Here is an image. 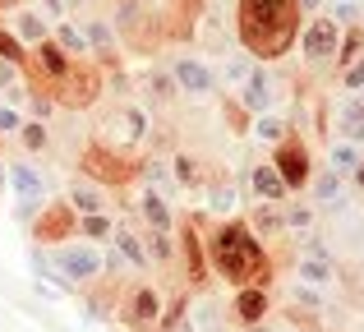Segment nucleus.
Listing matches in <instances>:
<instances>
[{
	"label": "nucleus",
	"mask_w": 364,
	"mask_h": 332,
	"mask_svg": "<svg viewBox=\"0 0 364 332\" xmlns=\"http://www.w3.org/2000/svg\"><path fill=\"white\" fill-rule=\"evenodd\" d=\"M341 33H346V28H341L332 14H314L309 23L300 28V55H304V65L323 70V65H332V60H337Z\"/></svg>",
	"instance_id": "obj_9"
},
{
	"label": "nucleus",
	"mask_w": 364,
	"mask_h": 332,
	"mask_svg": "<svg viewBox=\"0 0 364 332\" xmlns=\"http://www.w3.org/2000/svg\"><path fill=\"white\" fill-rule=\"evenodd\" d=\"M249 194H254V203H286V185L282 176L272 171V162H254L249 166Z\"/></svg>",
	"instance_id": "obj_25"
},
{
	"label": "nucleus",
	"mask_w": 364,
	"mask_h": 332,
	"mask_svg": "<svg viewBox=\"0 0 364 332\" xmlns=\"http://www.w3.org/2000/svg\"><path fill=\"white\" fill-rule=\"evenodd\" d=\"M203 189H208V198H213V213H217V217H231V213H235L240 194H235V180L226 176V171H213Z\"/></svg>",
	"instance_id": "obj_31"
},
{
	"label": "nucleus",
	"mask_w": 364,
	"mask_h": 332,
	"mask_svg": "<svg viewBox=\"0 0 364 332\" xmlns=\"http://www.w3.org/2000/svg\"><path fill=\"white\" fill-rule=\"evenodd\" d=\"M74 226H79L74 208L65 203V198H46V203L37 208V217H33V240L51 250V245H65V240H74Z\"/></svg>",
	"instance_id": "obj_12"
},
{
	"label": "nucleus",
	"mask_w": 364,
	"mask_h": 332,
	"mask_svg": "<svg viewBox=\"0 0 364 332\" xmlns=\"http://www.w3.org/2000/svg\"><path fill=\"white\" fill-rule=\"evenodd\" d=\"M18 144H23V153H37V157H42V153H51V125H46V120H23V125H18Z\"/></svg>",
	"instance_id": "obj_34"
},
{
	"label": "nucleus",
	"mask_w": 364,
	"mask_h": 332,
	"mask_svg": "<svg viewBox=\"0 0 364 332\" xmlns=\"http://www.w3.org/2000/svg\"><path fill=\"white\" fill-rule=\"evenodd\" d=\"M65 203L74 208V217H97V213H111V189L107 185H97V180H88V176H79L74 171L70 176V185H65Z\"/></svg>",
	"instance_id": "obj_15"
},
{
	"label": "nucleus",
	"mask_w": 364,
	"mask_h": 332,
	"mask_svg": "<svg viewBox=\"0 0 364 332\" xmlns=\"http://www.w3.org/2000/svg\"><path fill=\"white\" fill-rule=\"evenodd\" d=\"M139 235H143V250H148V263H157V268L176 263V235L166 231H139Z\"/></svg>",
	"instance_id": "obj_36"
},
{
	"label": "nucleus",
	"mask_w": 364,
	"mask_h": 332,
	"mask_svg": "<svg viewBox=\"0 0 364 332\" xmlns=\"http://www.w3.org/2000/svg\"><path fill=\"white\" fill-rule=\"evenodd\" d=\"M203 250H208V272L222 277L231 291L240 287H263L272 291L277 282V259L263 240L245 226V217H226V222H213L203 235Z\"/></svg>",
	"instance_id": "obj_1"
},
{
	"label": "nucleus",
	"mask_w": 364,
	"mask_h": 332,
	"mask_svg": "<svg viewBox=\"0 0 364 332\" xmlns=\"http://www.w3.org/2000/svg\"><path fill=\"white\" fill-rule=\"evenodd\" d=\"M102 245H88V240H65V245H51L46 254V272L60 282L65 291H88L107 277V263H102Z\"/></svg>",
	"instance_id": "obj_3"
},
{
	"label": "nucleus",
	"mask_w": 364,
	"mask_h": 332,
	"mask_svg": "<svg viewBox=\"0 0 364 332\" xmlns=\"http://www.w3.org/2000/svg\"><path fill=\"white\" fill-rule=\"evenodd\" d=\"M231 318H235V328H245V332L267 328V318H272V296H267L263 287H240L231 296Z\"/></svg>",
	"instance_id": "obj_16"
},
{
	"label": "nucleus",
	"mask_w": 364,
	"mask_h": 332,
	"mask_svg": "<svg viewBox=\"0 0 364 332\" xmlns=\"http://www.w3.org/2000/svg\"><path fill=\"white\" fill-rule=\"evenodd\" d=\"M291 272H295V282L309 287V291H332V287H337V277H341V263L337 259H314V254H300V259L291 263Z\"/></svg>",
	"instance_id": "obj_21"
},
{
	"label": "nucleus",
	"mask_w": 364,
	"mask_h": 332,
	"mask_svg": "<svg viewBox=\"0 0 364 332\" xmlns=\"http://www.w3.org/2000/svg\"><path fill=\"white\" fill-rule=\"evenodd\" d=\"M318 9H323V0H300V14H304V18H314Z\"/></svg>",
	"instance_id": "obj_41"
},
{
	"label": "nucleus",
	"mask_w": 364,
	"mask_h": 332,
	"mask_svg": "<svg viewBox=\"0 0 364 332\" xmlns=\"http://www.w3.org/2000/svg\"><path fill=\"white\" fill-rule=\"evenodd\" d=\"M176 263H185V291H203L208 282H213L203 231H198V213H189L185 226H176Z\"/></svg>",
	"instance_id": "obj_7"
},
{
	"label": "nucleus",
	"mask_w": 364,
	"mask_h": 332,
	"mask_svg": "<svg viewBox=\"0 0 364 332\" xmlns=\"http://www.w3.org/2000/svg\"><path fill=\"white\" fill-rule=\"evenodd\" d=\"M337 79H341V88H346V92H364V55L350 65V70H341Z\"/></svg>",
	"instance_id": "obj_39"
},
{
	"label": "nucleus",
	"mask_w": 364,
	"mask_h": 332,
	"mask_svg": "<svg viewBox=\"0 0 364 332\" xmlns=\"http://www.w3.org/2000/svg\"><path fill=\"white\" fill-rule=\"evenodd\" d=\"M111 250L120 254L124 263H129V272H148L152 263H148V250H143V235L134 231V226H116V235H111Z\"/></svg>",
	"instance_id": "obj_26"
},
{
	"label": "nucleus",
	"mask_w": 364,
	"mask_h": 332,
	"mask_svg": "<svg viewBox=\"0 0 364 332\" xmlns=\"http://www.w3.org/2000/svg\"><path fill=\"white\" fill-rule=\"evenodd\" d=\"M139 166H143V157H129V153H120V148L102 144V139L88 144L83 157H79V176L97 180V185H107V189H120V185H129V180H139Z\"/></svg>",
	"instance_id": "obj_5"
},
{
	"label": "nucleus",
	"mask_w": 364,
	"mask_h": 332,
	"mask_svg": "<svg viewBox=\"0 0 364 332\" xmlns=\"http://www.w3.org/2000/svg\"><path fill=\"white\" fill-rule=\"evenodd\" d=\"M134 213H139L143 231H166V235H176V226H180L171 198H161L157 189H139V203H134Z\"/></svg>",
	"instance_id": "obj_18"
},
{
	"label": "nucleus",
	"mask_w": 364,
	"mask_h": 332,
	"mask_svg": "<svg viewBox=\"0 0 364 332\" xmlns=\"http://www.w3.org/2000/svg\"><path fill=\"white\" fill-rule=\"evenodd\" d=\"M18 125H23V111H14V107H5V102H0V139H5V134H18Z\"/></svg>",
	"instance_id": "obj_40"
},
{
	"label": "nucleus",
	"mask_w": 364,
	"mask_h": 332,
	"mask_svg": "<svg viewBox=\"0 0 364 332\" xmlns=\"http://www.w3.org/2000/svg\"><path fill=\"white\" fill-rule=\"evenodd\" d=\"M254 65H258V60H249V55H245V51H235V55H231V60H226V79H231V83H235V88H240V83H245V74H249V70H254Z\"/></svg>",
	"instance_id": "obj_38"
},
{
	"label": "nucleus",
	"mask_w": 364,
	"mask_h": 332,
	"mask_svg": "<svg viewBox=\"0 0 364 332\" xmlns=\"http://www.w3.org/2000/svg\"><path fill=\"white\" fill-rule=\"evenodd\" d=\"M318 208L314 203H282V222H286V235H309V231H318Z\"/></svg>",
	"instance_id": "obj_32"
},
{
	"label": "nucleus",
	"mask_w": 364,
	"mask_h": 332,
	"mask_svg": "<svg viewBox=\"0 0 364 332\" xmlns=\"http://www.w3.org/2000/svg\"><path fill=\"white\" fill-rule=\"evenodd\" d=\"M364 148L350 144V139H328V171H337V176H350V171L360 166Z\"/></svg>",
	"instance_id": "obj_33"
},
{
	"label": "nucleus",
	"mask_w": 364,
	"mask_h": 332,
	"mask_svg": "<svg viewBox=\"0 0 364 332\" xmlns=\"http://www.w3.org/2000/svg\"><path fill=\"white\" fill-rule=\"evenodd\" d=\"M346 176H337V171H328V166H314V176H309V203L318 208V213H341L346 208Z\"/></svg>",
	"instance_id": "obj_19"
},
{
	"label": "nucleus",
	"mask_w": 364,
	"mask_h": 332,
	"mask_svg": "<svg viewBox=\"0 0 364 332\" xmlns=\"http://www.w3.org/2000/svg\"><path fill=\"white\" fill-rule=\"evenodd\" d=\"M277 88H282L277 74L267 70V65H254V70L245 74V83L235 88V107H240L249 120L263 116V111H277Z\"/></svg>",
	"instance_id": "obj_13"
},
{
	"label": "nucleus",
	"mask_w": 364,
	"mask_h": 332,
	"mask_svg": "<svg viewBox=\"0 0 364 332\" xmlns=\"http://www.w3.org/2000/svg\"><path fill=\"white\" fill-rule=\"evenodd\" d=\"M143 88H148V111L152 107L166 111V107H176V102H180L176 83H171V74H166V65H152V70L143 74Z\"/></svg>",
	"instance_id": "obj_29"
},
{
	"label": "nucleus",
	"mask_w": 364,
	"mask_h": 332,
	"mask_svg": "<svg viewBox=\"0 0 364 332\" xmlns=\"http://www.w3.org/2000/svg\"><path fill=\"white\" fill-rule=\"evenodd\" d=\"M300 0H235V42L249 60L272 65L300 42Z\"/></svg>",
	"instance_id": "obj_2"
},
{
	"label": "nucleus",
	"mask_w": 364,
	"mask_h": 332,
	"mask_svg": "<svg viewBox=\"0 0 364 332\" xmlns=\"http://www.w3.org/2000/svg\"><path fill=\"white\" fill-rule=\"evenodd\" d=\"M107 129H124V139H129V144H143V139H148V129H152V111L124 102V107H116V120H111Z\"/></svg>",
	"instance_id": "obj_28"
},
{
	"label": "nucleus",
	"mask_w": 364,
	"mask_h": 332,
	"mask_svg": "<svg viewBox=\"0 0 364 332\" xmlns=\"http://www.w3.org/2000/svg\"><path fill=\"white\" fill-rule=\"evenodd\" d=\"M5 166H9V189L18 194L23 213L42 208V203H46V180L37 176V166H28V162H5Z\"/></svg>",
	"instance_id": "obj_22"
},
{
	"label": "nucleus",
	"mask_w": 364,
	"mask_h": 332,
	"mask_svg": "<svg viewBox=\"0 0 364 332\" xmlns=\"http://www.w3.org/2000/svg\"><path fill=\"white\" fill-rule=\"evenodd\" d=\"M245 226H249V231H254L263 245H277V240H286L282 203H254V208H249V217H245Z\"/></svg>",
	"instance_id": "obj_24"
},
{
	"label": "nucleus",
	"mask_w": 364,
	"mask_h": 332,
	"mask_svg": "<svg viewBox=\"0 0 364 332\" xmlns=\"http://www.w3.org/2000/svg\"><path fill=\"white\" fill-rule=\"evenodd\" d=\"M166 166H171V180H176V189H185V194H198V189L208 185V176H213V166H208L198 153H189V148L171 153Z\"/></svg>",
	"instance_id": "obj_20"
},
{
	"label": "nucleus",
	"mask_w": 364,
	"mask_h": 332,
	"mask_svg": "<svg viewBox=\"0 0 364 332\" xmlns=\"http://www.w3.org/2000/svg\"><path fill=\"white\" fill-rule=\"evenodd\" d=\"M332 129H337V139H350V144L364 148V92H346V97L332 102Z\"/></svg>",
	"instance_id": "obj_17"
},
{
	"label": "nucleus",
	"mask_w": 364,
	"mask_h": 332,
	"mask_svg": "<svg viewBox=\"0 0 364 332\" xmlns=\"http://www.w3.org/2000/svg\"><path fill=\"white\" fill-rule=\"evenodd\" d=\"M116 217L111 213H97V217H79V226H74V240H88V245H97V240H111L116 235Z\"/></svg>",
	"instance_id": "obj_35"
},
{
	"label": "nucleus",
	"mask_w": 364,
	"mask_h": 332,
	"mask_svg": "<svg viewBox=\"0 0 364 332\" xmlns=\"http://www.w3.org/2000/svg\"><path fill=\"white\" fill-rule=\"evenodd\" d=\"M51 42L60 46L65 55H70L74 65H83V60H92V51H88V37H83V28L74 23V18H65V23H55L51 28Z\"/></svg>",
	"instance_id": "obj_30"
},
{
	"label": "nucleus",
	"mask_w": 364,
	"mask_h": 332,
	"mask_svg": "<svg viewBox=\"0 0 364 332\" xmlns=\"http://www.w3.org/2000/svg\"><path fill=\"white\" fill-rule=\"evenodd\" d=\"M5 194H9V166L0 162V198H5Z\"/></svg>",
	"instance_id": "obj_43"
},
{
	"label": "nucleus",
	"mask_w": 364,
	"mask_h": 332,
	"mask_svg": "<svg viewBox=\"0 0 364 332\" xmlns=\"http://www.w3.org/2000/svg\"><path fill=\"white\" fill-rule=\"evenodd\" d=\"M166 74H171V83H176V92L185 102H208V97H217V88H222V74H217L198 51H189V46L166 60Z\"/></svg>",
	"instance_id": "obj_6"
},
{
	"label": "nucleus",
	"mask_w": 364,
	"mask_h": 332,
	"mask_svg": "<svg viewBox=\"0 0 364 332\" xmlns=\"http://www.w3.org/2000/svg\"><path fill=\"white\" fill-rule=\"evenodd\" d=\"M364 55V23H350V33H341V46H337V60H332V70H350Z\"/></svg>",
	"instance_id": "obj_37"
},
{
	"label": "nucleus",
	"mask_w": 364,
	"mask_h": 332,
	"mask_svg": "<svg viewBox=\"0 0 364 332\" xmlns=\"http://www.w3.org/2000/svg\"><path fill=\"white\" fill-rule=\"evenodd\" d=\"M249 134H254L258 144L277 148V144H286V139H291L295 129H291V116H286V111H263V116L249 120Z\"/></svg>",
	"instance_id": "obj_27"
},
{
	"label": "nucleus",
	"mask_w": 364,
	"mask_h": 332,
	"mask_svg": "<svg viewBox=\"0 0 364 332\" xmlns=\"http://www.w3.org/2000/svg\"><path fill=\"white\" fill-rule=\"evenodd\" d=\"M161 287L148 277H129L120 291V309H116V323L124 332H157V318H161Z\"/></svg>",
	"instance_id": "obj_4"
},
{
	"label": "nucleus",
	"mask_w": 364,
	"mask_h": 332,
	"mask_svg": "<svg viewBox=\"0 0 364 332\" xmlns=\"http://www.w3.org/2000/svg\"><path fill=\"white\" fill-rule=\"evenodd\" d=\"M0 23L9 28V37H14L23 51H33V46H42L46 37H51V23H46V14H42V9H33L28 0H23V5H14L5 18H0Z\"/></svg>",
	"instance_id": "obj_14"
},
{
	"label": "nucleus",
	"mask_w": 364,
	"mask_h": 332,
	"mask_svg": "<svg viewBox=\"0 0 364 332\" xmlns=\"http://www.w3.org/2000/svg\"><path fill=\"white\" fill-rule=\"evenodd\" d=\"M102 92H107V70H97L92 60H83V65H74V74L60 83V88H51V102L55 107H70V111H83V107H92Z\"/></svg>",
	"instance_id": "obj_10"
},
{
	"label": "nucleus",
	"mask_w": 364,
	"mask_h": 332,
	"mask_svg": "<svg viewBox=\"0 0 364 332\" xmlns=\"http://www.w3.org/2000/svg\"><path fill=\"white\" fill-rule=\"evenodd\" d=\"M120 291H124V282H111V277H102L97 287L79 291V300H83V309H88L92 318H102V323H116V309H120Z\"/></svg>",
	"instance_id": "obj_23"
},
{
	"label": "nucleus",
	"mask_w": 364,
	"mask_h": 332,
	"mask_svg": "<svg viewBox=\"0 0 364 332\" xmlns=\"http://www.w3.org/2000/svg\"><path fill=\"white\" fill-rule=\"evenodd\" d=\"M267 162H272V171L282 176L286 194H304V189H309V176H314V153H309V144H304L300 134H291L286 144H277Z\"/></svg>",
	"instance_id": "obj_8"
},
{
	"label": "nucleus",
	"mask_w": 364,
	"mask_h": 332,
	"mask_svg": "<svg viewBox=\"0 0 364 332\" xmlns=\"http://www.w3.org/2000/svg\"><path fill=\"white\" fill-rule=\"evenodd\" d=\"M346 180H350V185H355V189H364V157H360V166H355V171H350V176H346Z\"/></svg>",
	"instance_id": "obj_42"
},
{
	"label": "nucleus",
	"mask_w": 364,
	"mask_h": 332,
	"mask_svg": "<svg viewBox=\"0 0 364 332\" xmlns=\"http://www.w3.org/2000/svg\"><path fill=\"white\" fill-rule=\"evenodd\" d=\"M79 28H83V37H88L92 65H97V70H120V55H124V46H120V28L111 23L107 14H92V9L79 18Z\"/></svg>",
	"instance_id": "obj_11"
}]
</instances>
